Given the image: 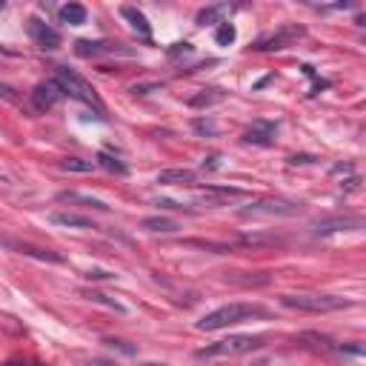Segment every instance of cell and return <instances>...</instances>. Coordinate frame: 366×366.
I'll return each instance as SVG.
<instances>
[{"mask_svg":"<svg viewBox=\"0 0 366 366\" xmlns=\"http://www.w3.org/2000/svg\"><path fill=\"white\" fill-rule=\"evenodd\" d=\"M284 307L289 309H300V312H338V309H349L352 300L341 298V295H284Z\"/></svg>","mask_w":366,"mask_h":366,"instance_id":"3957f363","label":"cell"},{"mask_svg":"<svg viewBox=\"0 0 366 366\" xmlns=\"http://www.w3.org/2000/svg\"><path fill=\"white\" fill-rule=\"evenodd\" d=\"M226 101V92L224 89H218V86H212V89H200V92H195V95L186 101L192 109H209V106H218V103H224Z\"/></svg>","mask_w":366,"mask_h":366,"instance_id":"4fadbf2b","label":"cell"},{"mask_svg":"<svg viewBox=\"0 0 366 366\" xmlns=\"http://www.w3.org/2000/svg\"><path fill=\"white\" fill-rule=\"evenodd\" d=\"M95 366H109V363H103V360H98V363H95Z\"/></svg>","mask_w":366,"mask_h":366,"instance_id":"d6a6232c","label":"cell"},{"mask_svg":"<svg viewBox=\"0 0 366 366\" xmlns=\"http://www.w3.org/2000/svg\"><path fill=\"white\" fill-rule=\"evenodd\" d=\"M303 35V29L300 26H284V29H278L274 35H266V38H261L258 43H255V49H261V52H278V49H286L292 41H298Z\"/></svg>","mask_w":366,"mask_h":366,"instance_id":"ba28073f","label":"cell"},{"mask_svg":"<svg viewBox=\"0 0 366 366\" xmlns=\"http://www.w3.org/2000/svg\"><path fill=\"white\" fill-rule=\"evenodd\" d=\"M89 298L95 300V303H103V307H112V309H117V312H124V307H120L117 300H109V298H106V295H101V292H92Z\"/></svg>","mask_w":366,"mask_h":366,"instance_id":"484cf974","label":"cell"},{"mask_svg":"<svg viewBox=\"0 0 366 366\" xmlns=\"http://www.w3.org/2000/svg\"><path fill=\"white\" fill-rule=\"evenodd\" d=\"M60 169H64V172H92V169H98V166H95V161L66 158V161H60Z\"/></svg>","mask_w":366,"mask_h":366,"instance_id":"603a6c76","label":"cell"},{"mask_svg":"<svg viewBox=\"0 0 366 366\" xmlns=\"http://www.w3.org/2000/svg\"><path fill=\"white\" fill-rule=\"evenodd\" d=\"M64 98V89H60L57 80H41L35 89H32V106L38 112H46L52 106H57V101Z\"/></svg>","mask_w":366,"mask_h":366,"instance_id":"8992f818","label":"cell"},{"mask_svg":"<svg viewBox=\"0 0 366 366\" xmlns=\"http://www.w3.org/2000/svg\"><path fill=\"white\" fill-rule=\"evenodd\" d=\"M89 278H112L109 272H89Z\"/></svg>","mask_w":366,"mask_h":366,"instance_id":"1f68e13d","label":"cell"},{"mask_svg":"<svg viewBox=\"0 0 366 366\" xmlns=\"http://www.w3.org/2000/svg\"><path fill=\"white\" fill-rule=\"evenodd\" d=\"M149 89H161L158 83H140V86H132L135 95H149Z\"/></svg>","mask_w":366,"mask_h":366,"instance_id":"f1b7e54d","label":"cell"},{"mask_svg":"<svg viewBox=\"0 0 366 366\" xmlns=\"http://www.w3.org/2000/svg\"><path fill=\"white\" fill-rule=\"evenodd\" d=\"M29 38H32V41H35L41 49H46V52H54V49L60 46V32H57V29H52L49 23L38 20V17L29 20Z\"/></svg>","mask_w":366,"mask_h":366,"instance_id":"52a82bcc","label":"cell"},{"mask_svg":"<svg viewBox=\"0 0 366 366\" xmlns=\"http://www.w3.org/2000/svg\"><path fill=\"white\" fill-rule=\"evenodd\" d=\"M60 20L69 23V26H80V23H86V9L80 3H69V6L60 9Z\"/></svg>","mask_w":366,"mask_h":366,"instance_id":"ffe728a7","label":"cell"},{"mask_svg":"<svg viewBox=\"0 0 366 366\" xmlns=\"http://www.w3.org/2000/svg\"><path fill=\"white\" fill-rule=\"evenodd\" d=\"M243 192L240 189H232V186H203L200 192H198V200H203V203H212V206H221V203H226V200H232V198H240Z\"/></svg>","mask_w":366,"mask_h":366,"instance_id":"7c38bea8","label":"cell"},{"mask_svg":"<svg viewBox=\"0 0 366 366\" xmlns=\"http://www.w3.org/2000/svg\"><path fill=\"white\" fill-rule=\"evenodd\" d=\"M352 172H355L352 163H335L332 166V175H352Z\"/></svg>","mask_w":366,"mask_h":366,"instance_id":"83f0119b","label":"cell"},{"mask_svg":"<svg viewBox=\"0 0 366 366\" xmlns=\"http://www.w3.org/2000/svg\"><path fill=\"white\" fill-rule=\"evenodd\" d=\"M315 158H309V155H292L289 158V163H312Z\"/></svg>","mask_w":366,"mask_h":366,"instance_id":"4dcf8cb0","label":"cell"},{"mask_svg":"<svg viewBox=\"0 0 366 366\" xmlns=\"http://www.w3.org/2000/svg\"><path fill=\"white\" fill-rule=\"evenodd\" d=\"M235 38H237L235 26L224 20V23L218 26V32H215V43H218V46H232V43H235Z\"/></svg>","mask_w":366,"mask_h":366,"instance_id":"cb8c5ba5","label":"cell"},{"mask_svg":"<svg viewBox=\"0 0 366 366\" xmlns=\"http://www.w3.org/2000/svg\"><path fill=\"white\" fill-rule=\"evenodd\" d=\"M243 218H289L298 215V206L286 200H255L247 209H240Z\"/></svg>","mask_w":366,"mask_h":366,"instance_id":"5b68a950","label":"cell"},{"mask_svg":"<svg viewBox=\"0 0 366 366\" xmlns=\"http://www.w3.org/2000/svg\"><path fill=\"white\" fill-rule=\"evenodd\" d=\"M158 183H169V186H195L198 172L195 169H163L158 175Z\"/></svg>","mask_w":366,"mask_h":366,"instance_id":"9a60e30c","label":"cell"},{"mask_svg":"<svg viewBox=\"0 0 366 366\" xmlns=\"http://www.w3.org/2000/svg\"><path fill=\"white\" fill-rule=\"evenodd\" d=\"M54 80L60 83V89H64V95H69V98H75V101L92 106V109L103 112V103H101V95L95 92V86H92L89 80H83L75 69H69V66H57Z\"/></svg>","mask_w":366,"mask_h":366,"instance_id":"7a4b0ae2","label":"cell"},{"mask_svg":"<svg viewBox=\"0 0 366 366\" xmlns=\"http://www.w3.org/2000/svg\"><path fill=\"white\" fill-rule=\"evenodd\" d=\"M143 229L146 232H158V235H175V232H180V224L172 221V218H146Z\"/></svg>","mask_w":366,"mask_h":366,"instance_id":"ac0fdd59","label":"cell"},{"mask_svg":"<svg viewBox=\"0 0 366 366\" xmlns=\"http://www.w3.org/2000/svg\"><path fill=\"white\" fill-rule=\"evenodd\" d=\"M120 17H126L129 26L135 29V32H138L143 41L152 38V26H149V20H146V15H143L140 9H135V6H120Z\"/></svg>","mask_w":366,"mask_h":366,"instance_id":"2e32d148","label":"cell"},{"mask_svg":"<svg viewBox=\"0 0 366 366\" xmlns=\"http://www.w3.org/2000/svg\"><path fill=\"white\" fill-rule=\"evenodd\" d=\"M363 226V218L349 215V218H329L315 226V235H335V232H355Z\"/></svg>","mask_w":366,"mask_h":366,"instance_id":"8fae6325","label":"cell"},{"mask_svg":"<svg viewBox=\"0 0 366 366\" xmlns=\"http://www.w3.org/2000/svg\"><path fill=\"white\" fill-rule=\"evenodd\" d=\"M192 52V46L189 43H175L172 49H169V57H177V54H189Z\"/></svg>","mask_w":366,"mask_h":366,"instance_id":"4316f807","label":"cell"},{"mask_svg":"<svg viewBox=\"0 0 366 366\" xmlns=\"http://www.w3.org/2000/svg\"><path fill=\"white\" fill-rule=\"evenodd\" d=\"M57 200H60V203H78V206H83V209H98V212H106V209H109L101 198L80 195V192H57Z\"/></svg>","mask_w":366,"mask_h":366,"instance_id":"e0dca14e","label":"cell"},{"mask_svg":"<svg viewBox=\"0 0 366 366\" xmlns=\"http://www.w3.org/2000/svg\"><path fill=\"white\" fill-rule=\"evenodd\" d=\"M218 161H221V155H209V158L203 161V169H206V166H209V169H218V166H221Z\"/></svg>","mask_w":366,"mask_h":366,"instance_id":"f546056e","label":"cell"},{"mask_svg":"<svg viewBox=\"0 0 366 366\" xmlns=\"http://www.w3.org/2000/svg\"><path fill=\"white\" fill-rule=\"evenodd\" d=\"M274 132H278V124H274V120H255V124L243 132V140L255 143V146H266V143H272Z\"/></svg>","mask_w":366,"mask_h":366,"instance_id":"9c48e42d","label":"cell"},{"mask_svg":"<svg viewBox=\"0 0 366 366\" xmlns=\"http://www.w3.org/2000/svg\"><path fill=\"white\" fill-rule=\"evenodd\" d=\"M192 129L198 132V135H203V138H212V135H218V126L212 124V120H192Z\"/></svg>","mask_w":366,"mask_h":366,"instance_id":"d4e9b609","label":"cell"},{"mask_svg":"<svg viewBox=\"0 0 366 366\" xmlns=\"http://www.w3.org/2000/svg\"><path fill=\"white\" fill-rule=\"evenodd\" d=\"M266 344V338L263 335H229V338H224V341H218V344H212V346H206V349H200L198 352V358H232V355H243V352H255V349H261Z\"/></svg>","mask_w":366,"mask_h":366,"instance_id":"277c9868","label":"cell"},{"mask_svg":"<svg viewBox=\"0 0 366 366\" xmlns=\"http://www.w3.org/2000/svg\"><path fill=\"white\" fill-rule=\"evenodd\" d=\"M75 52L80 57H101V54H132L129 49H120V46H112V43H103V41H78L75 43Z\"/></svg>","mask_w":366,"mask_h":366,"instance_id":"30bf717a","label":"cell"},{"mask_svg":"<svg viewBox=\"0 0 366 366\" xmlns=\"http://www.w3.org/2000/svg\"><path fill=\"white\" fill-rule=\"evenodd\" d=\"M49 221H52L54 226H66V229H95L92 218L78 215V212H52Z\"/></svg>","mask_w":366,"mask_h":366,"instance_id":"5bb4252c","label":"cell"},{"mask_svg":"<svg viewBox=\"0 0 366 366\" xmlns=\"http://www.w3.org/2000/svg\"><path fill=\"white\" fill-rule=\"evenodd\" d=\"M266 315H269V309L261 307V303H226V307L203 315L195 326L200 332H218V329H226V326H235V323H243V321H252V318H266Z\"/></svg>","mask_w":366,"mask_h":366,"instance_id":"6da1fadb","label":"cell"},{"mask_svg":"<svg viewBox=\"0 0 366 366\" xmlns=\"http://www.w3.org/2000/svg\"><path fill=\"white\" fill-rule=\"evenodd\" d=\"M95 166H101V169H106L112 175H126L129 172L126 163L120 161V158H115V155H109V152H101V155L95 158Z\"/></svg>","mask_w":366,"mask_h":366,"instance_id":"d6986e66","label":"cell"},{"mask_svg":"<svg viewBox=\"0 0 366 366\" xmlns=\"http://www.w3.org/2000/svg\"><path fill=\"white\" fill-rule=\"evenodd\" d=\"M12 249H17L20 255H32V258H38V261H49V263H60V258L57 255H52V252H43V249H35V247H26V243H12V240H6Z\"/></svg>","mask_w":366,"mask_h":366,"instance_id":"44dd1931","label":"cell"},{"mask_svg":"<svg viewBox=\"0 0 366 366\" xmlns=\"http://www.w3.org/2000/svg\"><path fill=\"white\" fill-rule=\"evenodd\" d=\"M229 12V6L226 3H218V6H209V9H203L200 15H198V23L200 26H206V23H224L221 17Z\"/></svg>","mask_w":366,"mask_h":366,"instance_id":"7402d4cb","label":"cell"}]
</instances>
